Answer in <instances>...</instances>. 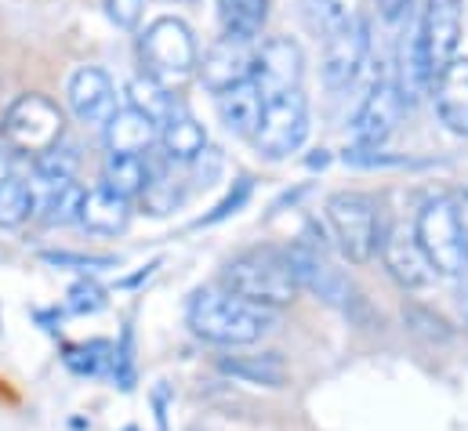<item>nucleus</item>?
<instances>
[{
    "label": "nucleus",
    "mask_w": 468,
    "mask_h": 431,
    "mask_svg": "<svg viewBox=\"0 0 468 431\" xmlns=\"http://www.w3.org/2000/svg\"><path fill=\"white\" fill-rule=\"evenodd\" d=\"M280 320V312L250 305L243 298H236L229 290H197L189 301V330L207 341V344H222V348H243L254 344L261 333H269Z\"/></svg>",
    "instance_id": "nucleus-1"
},
{
    "label": "nucleus",
    "mask_w": 468,
    "mask_h": 431,
    "mask_svg": "<svg viewBox=\"0 0 468 431\" xmlns=\"http://www.w3.org/2000/svg\"><path fill=\"white\" fill-rule=\"evenodd\" d=\"M222 290H229L250 305L272 309V312L287 309L302 294L291 258L280 247H254V250H243L239 258H233L222 272Z\"/></svg>",
    "instance_id": "nucleus-2"
},
{
    "label": "nucleus",
    "mask_w": 468,
    "mask_h": 431,
    "mask_svg": "<svg viewBox=\"0 0 468 431\" xmlns=\"http://www.w3.org/2000/svg\"><path fill=\"white\" fill-rule=\"evenodd\" d=\"M138 55H142L145 77L160 80L164 88L189 80L197 73V62H200L193 29L182 18H171V15L149 22V29L138 40Z\"/></svg>",
    "instance_id": "nucleus-3"
},
{
    "label": "nucleus",
    "mask_w": 468,
    "mask_h": 431,
    "mask_svg": "<svg viewBox=\"0 0 468 431\" xmlns=\"http://www.w3.org/2000/svg\"><path fill=\"white\" fill-rule=\"evenodd\" d=\"M66 131V112L44 95H22L15 99L4 120H0V142L11 152L22 156H44L48 149H55L62 142Z\"/></svg>",
    "instance_id": "nucleus-4"
},
{
    "label": "nucleus",
    "mask_w": 468,
    "mask_h": 431,
    "mask_svg": "<svg viewBox=\"0 0 468 431\" xmlns=\"http://www.w3.org/2000/svg\"><path fill=\"white\" fill-rule=\"evenodd\" d=\"M327 228H331V239L338 247V254L352 261V265H363L378 254V243H381V215H378V204L363 193H338L327 200Z\"/></svg>",
    "instance_id": "nucleus-5"
},
{
    "label": "nucleus",
    "mask_w": 468,
    "mask_h": 431,
    "mask_svg": "<svg viewBox=\"0 0 468 431\" xmlns=\"http://www.w3.org/2000/svg\"><path fill=\"white\" fill-rule=\"evenodd\" d=\"M287 258H291V268H294L302 290H313L327 305H349L352 301V283L346 279V272L335 265L331 243L324 239V232L305 228L287 247Z\"/></svg>",
    "instance_id": "nucleus-6"
},
{
    "label": "nucleus",
    "mask_w": 468,
    "mask_h": 431,
    "mask_svg": "<svg viewBox=\"0 0 468 431\" xmlns=\"http://www.w3.org/2000/svg\"><path fill=\"white\" fill-rule=\"evenodd\" d=\"M418 243L432 265L436 276H465L468 258L458 236V221H454V200L451 196H436L421 207V215L414 221Z\"/></svg>",
    "instance_id": "nucleus-7"
},
{
    "label": "nucleus",
    "mask_w": 468,
    "mask_h": 431,
    "mask_svg": "<svg viewBox=\"0 0 468 431\" xmlns=\"http://www.w3.org/2000/svg\"><path fill=\"white\" fill-rule=\"evenodd\" d=\"M305 134H309V102L302 91H291L261 106V120L250 142L269 160H280V156H291L305 142Z\"/></svg>",
    "instance_id": "nucleus-8"
},
{
    "label": "nucleus",
    "mask_w": 468,
    "mask_h": 431,
    "mask_svg": "<svg viewBox=\"0 0 468 431\" xmlns=\"http://www.w3.org/2000/svg\"><path fill=\"white\" fill-rule=\"evenodd\" d=\"M302 73H305V55H302L298 40H291V37H269L254 51L250 80H254L261 102L302 91Z\"/></svg>",
    "instance_id": "nucleus-9"
},
{
    "label": "nucleus",
    "mask_w": 468,
    "mask_h": 431,
    "mask_svg": "<svg viewBox=\"0 0 468 431\" xmlns=\"http://www.w3.org/2000/svg\"><path fill=\"white\" fill-rule=\"evenodd\" d=\"M462 7L465 0H429L425 4V18H421V33H418V47L429 69V80L436 84V77L458 58V44H462Z\"/></svg>",
    "instance_id": "nucleus-10"
},
{
    "label": "nucleus",
    "mask_w": 468,
    "mask_h": 431,
    "mask_svg": "<svg viewBox=\"0 0 468 431\" xmlns=\"http://www.w3.org/2000/svg\"><path fill=\"white\" fill-rule=\"evenodd\" d=\"M378 254L385 261V272L403 287V290H425L436 283V272L418 243V232L414 225L407 221H392L385 232H381V243H378Z\"/></svg>",
    "instance_id": "nucleus-11"
},
{
    "label": "nucleus",
    "mask_w": 468,
    "mask_h": 431,
    "mask_svg": "<svg viewBox=\"0 0 468 431\" xmlns=\"http://www.w3.org/2000/svg\"><path fill=\"white\" fill-rule=\"evenodd\" d=\"M367 47H370V33H367L363 15L349 11L335 29L324 33V84L331 91H342L356 80L367 58Z\"/></svg>",
    "instance_id": "nucleus-12"
},
{
    "label": "nucleus",
    "mask_w": 468,
    "mask_h": 431,
    "mask_svg": "<svg viewBox=\"0 0 468 431\" xmlns=\"http://www.w3.org/2000/svg\"><path fill=\"white\" fill-rule=\"evenodd\" d=\"M250 69H254V47H250V40H236V37H218L207 47V55L197 62L204 88L215 95L250 80Z\"/></svg>",
    "instance_id": "nucleus-13"
},
{
    "label": "nucleus",
    "mask_w": 468,
    "mask_h": 431,
    "mask_svg": "<svg viewBox=\"0 0 468 431\" xmlns=\"http://www.w3.org/2000/svg\"><path fill=\"white\" fill-rule=\"evenodd\" d=\"M403 109H407V102H403L396 80H378V84L367 91L363 106H359L356 120H352L356 142H359V145H381V142L396 131Z\"/></svg>",
    "instance_id": "nucleus-14"
},
{
    "label": "nucleus",
    "mask_w": 468,
    "mask_h": 431,
    "mask_svg": "<svg viewBox=\"0 0 468 431\" xmlns=\"http://www.w3.org/2000/svg\"><path fill=\"white\" fill-rule=\"evenodd\" d=\"M66 95H69V109L80 123H102L106 127V120L117 112V88H113L110 73H102L95 66L77 69Z\"/></svg>",
    "instance_id": "nucleus-15"
},
{
    "label": "nucleus",
    "mask_w": 468,
    "mask_h": 431,
    "mask_svg": "<svg viewBox=\"0 0 468 431\" xmlns=\"http://www.w3.org/2000/svg\"><path fill=\"white\" fill-rule=\"evenodd\" d=\"M160 123H153L145 112L123 106L106 120V149L110 156H145L153 149V142L160 138L156 131Z\"/></svg>",
    "instance_id": "nucleus-16"
},
{
    "label": "nucleus",
    "mask_w": 468,
    "mask_h": 431,
    "mask_svg": "<svg viewBox=\"0 0 468 431\" xmlns=\"http://www.w3.org/2000/svg\"><path fill=\"white\" fill-rule=\"evenodd\" d=\"M436 109L454 134H468V58H454L436 77Z\"/></svg>",
    "instance_id": "nucleus-17"
},
{
    "label": "nucleus",
    "mask_w": 468,
    "mask_h": 431,
    "mask_svg": "<svg viewBox=\"0 0 468 431\" xmlns=\"http://www.w3.org/2000/svg\"><path fill=\"white\" fill-rule=\"evenodd\" d=\"M160 145H164V156L171 163H193L204 156L207 149V131L197 123V116L175 109L164 123H160Z\"/></svg>",
    "instance_id": "nucleus-18"
},
{
    "label": "nucleus",
    "mask_w": 468,
    "mask_h": 431,
    "mask_svg": "<svg viewBox=\"0 0 468 431\" xmlns=\"http://www.w3.org/2000/svg\"><path fill=\"white\" fill-rule=\"evenodd\" d=\"M218 370L233 381L243 384H258V388H283L291 381L287 363L276 352H261V355H222Z\"/></svg>",
    "instance_id": "nucleus-19"
},
{
    "label": "nucleus",
    "mask_w": 468,
    "mask_h": 431,
    "mask_svg": "<svg viewBox=\"0 0 468 431\" xmlns=\"http://www.w3.org/2000/svg\"><path fill=\"white\" fill-rule=\"evenodd\" d=\"M88 232H99V236H117L127 228L131 221V204L113 196L110 189H84V200H80V217H77Z\"/></svg>",
    "instance_id": "nucleus-20"
},
{
    "label": "nucleus",
    "mask_w": 468,
    "mask_h": 431,
    "mask_svg": "<svg viewBox=\"0 0 468 431\" xmlns=\"http://www.w3.org/2000/svg\"><path fill=\"white\" fill-rule=\"evenodd\" d=\"M145 163H149V160H145ZM138 200H142L145 215H153V217L171 215V211L186 200V182L175 174V163H171V160L149 163V182H145V189H142Z\"/></svg>",
    "instance_id": "nucleus-21"
},
{
    "label": "nucleus",
    "mask_w": 468,
    "mask_h": 431,
    "mask_svg": "<svg viewBox=\"0 0 468 431\" xmlns=\"http://www.w3.org/2000/svg\"><path fill=\"white\" fill-rule=\"evenodd\" d=\"M261 106L265 102H261L254 80H243V84H236V88L218 95V112H222L226 127L233 134H243V138H254L258 120H261Z\"/></svg>",
    "instance_id": "nucleus-22"
},
{
    "label": "nucleus",
    "mask_w": 468,
    "mask_h": 431,
    "mask_svg": "<svg viewBox=\"0 0 468 431\" xmlns=\"http://www.w3.org/2000/svg\"><path fill=\"white\" fill-rule=\"evenodd\" d=\"M62 363L77 377H113L117 363V344L110 341H80V344H62Z\"/></svg>",
    "instance_id": "nucleus-23"
},
{
    "label": "nucleus",
    "mask_w": 468,
    "mask_h": 431,
    "mask_svg": "<svg viewBox=\"0 0 468 431\" xmlns=\"http://www.w3.org/2000/svg\"><path fill=\"white\" fill-rule=\"evenodd\" d=\"M149 182V163L145 156H110L102 171V189H110L120 200H138Z\"/></svg>",
    "instance_id": "nucleus-24"
},
{
    "label": "nucleus",
    "mask_w": 468,
    "mask_h": 431,
    "mask_svg": "<svg viewBox=\"0 0 468 431\" xmlns=\"http://www.w3.org/2000/svg\"><path fill=\"white\" fill-rule=\"evenodd\" d=\"M218 18H222V37L236 40H254L269 18V0H218Z\"/></svg>",
    "instance_id": "nucleus-25"
},
{
    "label": "nucleus",
    "mask_w": 468,
    "mask_h": 431,
    "mask_svg": "<svg viewBox=\"0 0 468 431\" xmlns=\"http://www.w3.org/2000/svg\"><path fill=\"white\" fill-rule=\"evenodd\" d=\"M127 106L138 109V112H145L153 123H164L171 112H175V99H171V88H164L160 80H153V77H134L131 84H127Z\"/></svg>",
    "instance_id": "nucleus-26"
},
{
    "label": "nucleus",
    "mask_w": 468,
    "mask_h": 431,
    "mask_svg": "<svg viewBox=\"0 0 468 431\" xmlns=\"http://www.w3.org/2000/svg\"><path fill=\"white\" fill-rule=\"evenodd\" d=\"M80 200H84V189L77 182H55L48 185V196L40 204V217L48 225H69L80 217Z\"/></svg>",
    "instance_id": "nucleus-27"
},
{
    "label": "nucleus",
    "mask_w": 468,
    "mask_h": 431,
    "mask_svg": "<svg viewBox=\"0 0 468 431\" xmlns=\"http://www.w3.org/2000/svg\"><path fill=\"white\" fill-rule=\"evenodd\" d=\"M37 211V196L22 178H7L0 185V228H18L26 217H33Z\"/></svg>",
    "instance_id": "nucleus-28"
},
{
    "label": "nucleus",
    "mask_w": 468,
    "mask_h": 431,
    "mask_svg": "<svg viewBox=\"0 0 468 431\" xmlns=\"http://www.w3.org/2000/svg\"><path fill=\"white\" fill-rule=\"evenodd\" d=\"M40 261L55 265V268H73V272H102V268H117L120 258L110 254H80V250H40Z\"/></svg>",
    "instance_id": "nucleus-29"
},
{
    "label": "nucleus",
    "mask_w": 468,
    "mask_h": 431,
    "mask_svg": "<svg viewBox=\"0 0 468 431\" xmlns=\"http://www.w3.org/2000/svg\"><path fill=\"white\" fill-rule=\"evenodd\" d=\"M106 305H110V294H106V287L95 283V279H77V283L69 287V294H66V312H69V316H95V312H102Z\"/></svg>",
    "instance_id": "nucleus-30"
},
{
    "label": "nucleus",
    "mask_w": 468,
    "mask_h": 431,
    "mask_svg": "<svg viewBox=\"0 0 468 431\" xmlns=\"http://www.w3.org/2000/svg\"><path fill=\"white\" fill-rule=\"evenodd\" d=\"M37 163V174H40V182H48V185H55V182H73V171H77V152L69 149V145H55V149H48L44 156H37L33 160Z\"/></svg>",
    "instance_id": "nucleus-31"
},
{
    "label": "nucleus",
    "mask_w": 468,
    "mask_h": 431,
    "mask_svg": "<svg viewBox=\"0 0 468 431\" xmlns=\"http://www.w3.org/2000/svg\"><path fill=\"white\" fill-rule=\"evenodd\" d=\"M142 11H145V0H106V15L120 29H134L142 22Z\"/></svg>",
    "instance_id": "nucleus-32"
},
{
    "label": "nucleus",
    "mask_w": 468,
    "mask_h": 431,
    "mask_svg": "<svg viewBox=\"0 0 468 431\" xmlns=\"http://www.w3.org/2000/svg\"><path fill=\"white\" fill-rule=\"evenodd\" d=\"M247 196H250V182H247V178H239V182H236V193H229V196H226V200H222V204H218L211 215L200 217L197 225H215V221H222V217L236 215V211L247 204Z\"/></svg>",
    "instance_id": "nucleus-33"
},
{
    "label": "nucleus",
    "mask_w": 468,
    "mask_h": 431,
    "mask_svg": "<svg viewBox=\"0 0 468 431\" xmlns=\"http://www.w3.org/2000/svg\"><path fill=\"white\" fill-rule=\"evenodd\" d=\"M403 320H407V323H421V326H414V330H418V333H425V337H451L447 323H443V320H432L425 309H407V312H403Z\"/></svg>",
    "instance_id": "nucleus-34"
},
{
    "label": "nucleus",
    "mask_w": 468,
    "mask_h": 431,
    "mask_svg": "<svg viewBox=\"0 0 468 431\" xmlns=\"http://www.w3.org/2000/svg\"><path fill=\"white\" fill-rule=\"evenodd\" d=\"M374 7H378V15L385 18V22H403L407 15H410V7H414V0H374Z\"/></svg>",
    "instance_id": "nucleus-35"
},
{
    "label": "nucleus",
    "mask_w": 468,
    "mask_h": 431,
    "mask_svg": "<svg viewBox=\"0 0 468 431\" xmlns=\"http://www.w3.org/2000/svg\"><path fill=\"white\" fill-rule=\"evenodd\" d=\"M454 221H458V236H462V247H465L468 258V193L454 200Z\"/></svg>",
    "instance_id": "nucleus-36"
},
{
    "label": "nucleus",
    "mask_w": 468,
    "mask_h": 431,
    "mask_svg": "<svg viewBox=\"0 0 468 431\" xmlns=\"http://www.w3.org/2000/svg\"><path fill=\"white\" fill-rule=\"evenodd\" d=\"M11 178V160H7V152H0V185Z\"/></svg>",
    "instance_id": "nucleus-37"
},
{
    "label": "nucleus",
    "mask_w": 468,
    "mask_h": 431,
    "mask_svg": "<svg viewBox=\"0 0 468 431\" xmlns=\"http://www.w3.org/2000/svg\"><path fill=\"white\" fill-rule=\"evenodd\" d=\"M458 305H462V320L468 323V276H465V283H462V301H458Z\"/></svg>",
    "instance_id": "nucleus-38"
}]
</instances>
